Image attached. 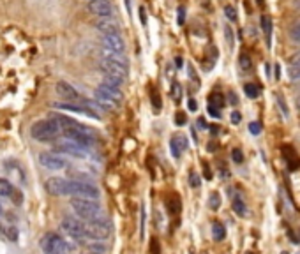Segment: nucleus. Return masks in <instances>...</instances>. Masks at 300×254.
Returning a JSON list of instances; mask_svg holds the SVG:
<instances>
[{
    "label": "nucleus",
    "mask_w": 300,
    "mask_h": 254,
    "mask_svg": "<svg viewBox=\"0 0 300 254\" xmlns=\"http://www.w3.org/2000/svg\"><path fill=\"white\" fill-rule=\"evenodd\" d=\"M260 23H261V30H263V34H265L267 46L270 48V44H272V20H270V16H267V14H261Z\"/></svg>",
    "instance_id": "obj_19"
},
{
    "label": "nucleus",
    "mask_w": 300,
    "mask_h": 254,
    "mask_svg": "<svg viewBox=\"0 0 300 254\" xmlns=\"http://www.w3.org/2000/svg\"><path fill=\"white\" fill-rule=\"evenodd\" d=\"M282 155H284V161H286L290 171H295L300 168V157L295 153V150L291 147H282Z\"/></svg>",
    "instance_id": "obj_18"
},
{
    "label": "nucleus",
    "mask_w": 300,
    "mask_h": 254,
    "mask_svg": "<svg viewBox=\"0 0 300 254\" xmlns=\"http://www.w3.org/2000/svg\"><path fill=\"white\" fill-rule=\"evenodd\" d=\"M67 196L73 198H83V200H94L97 202L101 193L94 184L87 182V180H69L67 185Z\"/></svg>",
    "instance_id": "obj_5"
},
{
    "label": "nucleus",
    "mask_w": 300,
    "mask_h": 254,
    "mask_svg": "<svg viewBox=\"0 0 300 254\" xmlns=\"http://www.w3.org/2000/svg\"><path fill=\"white\" fill-rule=\"evenodd\" d=\"M196 126H200V129H207V124H205V120H203V119L196 120Z\"/></svg>",
    "instance_id": "obj_48"
},
{
    "label": "nucleus",
    "mask_w": 300,
    "mask_h": 254,
    "mask_svg": "<svg viewBox=\"0 0 300 254\" xmlns=\"http://www.w3.org/2000/svg\"><path fill=\"white\" fill-rule=\"evenodd\" d=\"M277 104L281 106L282 115H284V117H288V106H286V102H282V99H281L279 96H277Z\"/></svg>",
    "instance_id": "obj_43"
},
{
    "label": "nucleus",
    "mask_w": 300,
    "mask_h": 254,
    "mask_svg": "<svg viewBox=\"0 0 300 254\" xmlns=\"http://www.w3.org/2000/svg\"><path fill=\"white\" fill-rule=\"evenodd\" d=\"M55 92H57L62 99H67V101L79 102V99H81L78 90H76L71 83H67V81H58V83L55 85Z\"/></svg>",
    "instance_id": "obj_15"
},
{
    "label": "nucleus",
    "mask_w": 300,
    "mask_h": 254,
    "mask_svg": "<svg viewBox=\"0 0 300 254\" xmlns=\"http://www.w3.org/2000/svg\"><path fill=\"white\" fill-rule=\"evenodd\" d=\"M299 254H300V253H299Z\"/></svg>",
    "instance_id": "obj_54"
},
{
    "label": "nucleus",
    "mask_w": 300,
    "mask_h": 254,
    "mask_svg": "<svg viewBox=\"0 0 300 254\" xmlns=\"http://www.w3.org/2000/svg\"><path fill=\"white\" fill-rule=\"evenodd\" d=\"M210 104L217 106V108H223V106H225V97H223V94H219V92L210 94Z\"/></svg>",
    "instance_id": "obj_27"
},
{
    "label": "nucleus",
    "mask_w": 300,
    "mask_h": 254,
    "mask_svg": "<svg viewBox=\"0 0 300 254\" xmlns=\"http://www.w3.org/2000/svg\"><path fill=\"white\" fill-rule=\"evenodd\" d=\"M166 205H168V210H170V214H173V215H178V214H180L182 203H180V198L176 196V194H173V196L168 198Z\"/></svg>",
    "instance_id": "obj_20"
},
{
    "label": "nucleus",
    "mask_w": 300,
    "mask_h": 254,
    "mask_svg": "<svg viewBox=\"0 0 300 254\" xmlns=\"http://www.w3.org/2000/svg\"><path fill=\"white\" fill-rule=\"evenodd\" d=\"M184 20H185V7L180 5L178 7V25H184Z\"/></svg>",
    "instance_id": "obj_40"
},
{
    "label": "nucleus",
    "mask_w": 300,
    "mask_h": 254,
    "mask_svg": "<svg viewBox=\"0 0 300 254\" xmlns=\"http://www.w3.org/2000/svg\"><path fill=\"white\" fill-rule=\"evenodd\" d=\"M279 71H281V67L275 64V78H279V76H281V73H279Z\"/></svg>",
    "instance_id": "obj_51"
},
{
    "label": "nucleus",
    "mask_w": 300,
    "mask_h": 254,
    "mask_svg": "<svg viewBox=\"0 0 300 254\" xmlns=\"http://www.w3.org/2000/svg\"><path fill=\"white\" fill-rule=\"evenodd\" d=\"M189 184L191 187H200V177L196 171H189Z\"/></svg>",
    "instance_id": "obj_33"
},
{
    "label": "nucleus",
    "mask_w": 300,
    "mask_h": 254,
    "mask_svg": "<svg viewBox=\"0 0 300 254\" xmlns=\"http://www.w3.org/2000/svg\"><path fill=\"white\" fill-rule=\"evenodd\" d=\"M228 97H229V104H237V102H238V99H237V94H235V92H229L228 94Z\"/></svg>",
    "instance_id": "obj_45"
},
{
    "label": "nucleus",
    "mask_w": 300,
    "mask_h": 254,
    "mask_svg": "<svg viewBox=\"0 0 300 254\" xmlns=\"http://www.w3.org/2000/svg\"><path fill=\"white\" fill-rule=\"evenodd\" d=\"M14 193H16V189L13 187V184H11L7 178H0V196L13 198Z\"/></svg>",
    "instance_id": "obj_21"
},
{
    "label": "nucleus",
    "mask_w": 300,
    "mask_h": 254,
    "mask_svg": "<svg viewBox=\"0 0 300 254\" xmlns=\"http://www.w3.org/2000/svg\"><path fill=\"white\" fill-rule=\"evenodd\" d=\"M96 28L101 32L102 35H106V34H120V25H119V22H117V20H113V16H111V18H101V20L96 23Z\"/></svg>",
    "instance_id": "obj_17"
},
{
    "label": "nucleus",
    "mask_w": 300,
    "mask_h": 254,
    "mask_svg": "<svg viewBox=\"0 0 300 254\" xmlns=\"http://www.w3.org/2000/svg\"><path fill=\"white\" fill-rule=\"evenodd\" d=\"M288 75H290L291 79H300V66H290V71H288Z\"/></svg>",
    "instance_id": "obj_34"
},
{
    "label": "nucleus",
    "mask_w": 300,
    "mask_h": 254,
    "mask_svg": "<svg viewBox=\"0 0 300 254\" xmlns=\"http://www.w3.org/2000/svg\"><path fill=\"white\" fill-rule=\"evenodd\" d=\"M231 206H233V212L237 215H240V217H244V215L247 214V206L246 203L242 202V198L240 196H235L233 202H231Z\"/></svg>",
    "instance_id": "obj_22"
},
{
    "label": "nucleus",
    "mask_w": 300,
    "mask_h": 254,
    "mask_svg": "<svg viewBox=\"0 0 300 254\" xmlns=\"http://www.w3.org/2000/svg\"><path fill=\"white\" fill-rule=\"evenodd\" d=\"M187 104H189V110H191V111H196V108H198V106H196V101H194V99H189V102H187Z\"/></svg>",
    "instance_id": "obj_47"
},
{
    "label": "nucleus",
    "mask_w": 300,
    "mask_h": 254,
    "mask_svg": "<svg viewBox=\"0 0 300 254\" xmlns=\"http://www.w3.org/2000/svg\"><path fill=\"white\" fill-rule=\"evenodd\" d=\"M187 138L180 132H176V134L172 136V140H170V150H172V155L175 159H178L182 155L185 149H187Z\"/></svg>",
    "instance_id": "obj_16"
},
{
    "label": "nucleus",
    "mask_w": 300,
    "mask_h": 254,
    "mask_svg": "<svg viewBox=\"0 0 300 254\" xmlns=\"http://www.w3.org/2000/svg\"><path fill=\"white\" fill-rule=\"evenodd\" d=\"M87 9L97 18L113 16V5L110 4V0H88Z\"/></svg>",
    "instance_id": "obj_11"
},
{
    "label": "nucleus",
    "mask_w": 300,
    "mask_h": 254,
    "mask_svg": "<svg viewBox=\"0 0 300 254\" xmlns=\"http://www.w3.org/2000/svg\"><path fill=\"white\" fill-rule=\"evenodd\" d=\"M249 131H251V134H260V132H261V124L260 122H251V124H249Z\"/></svg>",
    "instance_id": "obj_37"
},
{
    "label": "nucleus",
    "mask_w": 300,
    "mask_h": 254,
    "mask_svg": "<svg viewBox=\"0 0 300 254\" xmlns=\"http://www.w3.org/2000/svg\"><path fill=\"white\" fill-rule=\"evenodd\" d=\"M150 97H152V104H154V108L161 110V106H163V102H161V97H159V92H155V88H154V87L150 88Z\"/></svg>",
    "instance_id": "obj_29"
},
{
    "label": "nucleus",
    "mask_w": 300,
    "mask_h": 254,
    "mask_svg": "<svg viewBox=\"0 0 300 254\" xmlns=\"http://www.w3.org/2000/svg\"><path fill=\"white\" fill-rule=\"evenodd\" d=\"M53 108H57V110H62V111H73V113H79V115H87V117H90V119H99V115L96 113L94 110H90V108H87V106L83 104H67V102H55L53 104Z\"/></svg>",
    "instance_id": "obj_13"
},
{
    "label": "nucleus",
    "mask_w": 300,
    "mask_h": 254,
    "mask_svg": "<svg viewBox=\"0 0 300 254\" xmlns=\"http://www.w3.org/2000/svg\"><path fill=\"white\" fill-rule=\"evenodd\" d=\"M297 108L300 110V97H297Z\"/></svg>",
    "instance_id": "obj_52"
},
{
    "label": "nucleus",
    "mask_w": 300,
    "mask_h": 254,
    "mask_svg": "<svg viewBox=\"0 0 300 254\" xmlns=\"http://www.w3.org/2000/svg\"><path fill=\"white\" fill-rule=\"evenodd\" d=\"M150 254H161V246L157 238H150Z\"/></svg>",
    "instance_id": "obj_32"
},
{
    "label": "nucleus",
    "mask_w": 300,
    "mask_h": 254,
    "mask_svg": "<svg viewBox=\"0 0 300 254\" xmlns=\"http://www.w3.org/2000/svg\"><path fill=\"white\" fill-rule=\"evenodd\" d=\"M102 48L108 50V51H119V53H124L125 50V43L124 39L120 37V34H106L102 35Z\"/></svg>",
    "instance_id": "obj_14"
},
{
    "label": "nucleus",
    "mask_w": 300,
    "mask_h": 254,
    "mask_svg": "<svg viewBox=\"0 0 300 254\" xmlns=\"http://www.w3.org/2000/svg\"><path fill=\"white\" fill-rule=\"evenodd\" d=\"M208 206L210 208H214V210H217L221 206V196H219V193H212L210 194V200H208Z\"/></svg>",
    "instance_id": "obj_28"
},
{
    "label": "nucleus",
    "mask_w": 300,
    "mask_h": 254,
    "mask_svg": "<svg viewBox=\"0 0 300 254\" xmlns=\"http://www.w3.org/2000/svg\"><path fill=\"white\" fill-rule=\"evenodd\" d=\"M39 164L46 170L58 171V170H66L67 161L62 157L58 152H43L39 153Z\"/></svg>",
    "instance_id": "obj_9"
},
{
    "label": "nucleus",
    "mask_w": 300,
    "mask_h": 254,
    "mask_svg": "<svg viewBox=\"0 0 300 254\" xmlns=\"http://www.w3.org/2000/svg\"><path fill=\"white\" fill-rule=\"evenodd\" d=\"M60 228L67 237L73 238L75 242H83L85 238H87V233H85V221H78L76 217H64L60 223Z\"/></svg>",
    "instance_id": "obj_8"
},
{
    "label": "nucleus",
    "mask_w": 300,
    "mask_h": 254,
    "mask_svg": "<svg viewBox=\"0 0 300 254\" xmlns=\"http://www.w3.org/2000/svg\"><path fill=\"white\" fill-rule=\"evenodd\" d=\"M0 215H4V206L0 205Z\"/></svg>",
    "instance_id": "obj_53"
},
{
    "label": "nucleus",
    "mask_w": 300,
    "mask_h": 254,
    "mask_svg": "<svg viewBox=\"0 0 300 254\" xmlns=\"http://www.w3.org/2000/svg\"><path fill=\"white\" fill-rule=\"evenodd\" d=\"M67 185H69V180L60 177H51L46 180V191L51 196H67Z\"/></svg>",
    "instance_id": "obj_12"
},
{
    "label": "nucleus",
    "mask_w": 300,
    "mask_h": 254,
    "mask_svg": "<svg viewBox=\"0 0 300 254\" xmlns=\"http://www.w3.org/2000/svg\"><path fill=\"white\" fill-rule=\"evenodd\" d=\"M60 134H62V127L58 126V122L53 119V117L37 120V122H34L30 127V136L35 141H39V143L55 141Z\"/></svg>",
    "instance_id": "obj_1"
},
{
    "label": "nucleus",
    "mask_w": 300,
    "mask_h": 254,
    "mask_svg": "<svg viewBox=\"0 0 300 254\" xmlns=\"http://www.w3.org/2000/svg\"><path fill=\"white\" fill-rule=\"evenodd\" d=\"M71 208L76 212L78 217H81L83 221H96L102 219L104 214H102L101 205L94 200H83V198H73L71 200Z\"/></svg>",
    "instance_id": "obj_4"
},
{
    "label": "nucleus",
    "mask_w": 300,
    "mask_h": 254,
    "mask_svg": "<svg viewBox=\"0 0 300 254\" xmlns=\"http://www.w3.org/2000/svg\"><path fill=\"white\" fill-rule=\"evenodd\" d=\"M203 166H205V177H207V178L210 180V178H212V173L208 171V166H207V164H203Z\"/></svg>",
    "instance_id": "obj_49"
},
{
    "label": "nucleus",
    "mask_w": 300,
    "mask_h": 254,
    "mask_svg": "<svg viewBox=\"0 0 300 254\" xmlns=\"http://www.w3.org/2000/svg\"><path fill=\"white\" fill-rule=\"evenodd\" d=\"M244 92H246L247 97H251V99H256V97L260 96V88L256 87L254 83H247L246 87H244Z\"/></svg>",
    "instance_id": "obj_26"
},
{
    "label": "nucleus",
    "mask_w": 300,
    "mask_h": 254,
    "mask_svg": "<svg viewBox=\"0 0 300 254\" xmlns=\"http://www.w3.org/2000/svg\"><path fill=\"white\" fill-rule=\"evenodd\" d=\"M217 127H219V126H212V127H210V132H212V134H217V132H219V129H217Z\"/></svg>",
    "instance_id": "obj_50"
},
{
    "label": "nucleus",
    "mask_w": 300,
    "mask_h": 254,
    "mask_svg": "<svg viewBox=\"0 0 300 254\" xmlns=\"http://www.w3.org/2000/svg\"><path fill=\"white\" fill-rule=\"evenodd\" d=\"M85 233L90 240H102L111 233V224L104 217L96 221H85Z\"/></svg>",
    "instance_id": "obj_7"
},
{
    "label": "nucleus",
    "mask_w": 300,
    "mask_h": 254,
    "mask_svg": "<svg viewBox=\"0 0 300 254\" xmlns=\"http://www.w3.org/2000/svg\"><path fill=\"white\" fill-rule=\"evenodd\" d=\"M0 233H4L11 242H18V229L14 226H5L0 223Z\"/></svg>",
    "instance_id": "obj_24"
},
{
    "label": "nucleus",
    "mask_w": 300,
    "mask_h": 254,
    "mask_svg": "<svg viewBox=\"0 0 300 254\" xmlns=\"http://www.w3.org/2000/svg\"><path fill=\"white\" fill-rule=\"evenodd\" d=\"M94 97H96V101L102 106V110H111V108H117V106L122 102L124 94H122V90H120L119 85H113L104 79V81L94 90Z\"/></svg>",
    "instance_id": "obj_2"
},
{
    "label": "nucleus",
    "mask_w": 300,
    "mask_h": 254,
    "mask_svg": "<svg viewBox=\"0 0 300 254\" xmlns=\"http://www.w3.org/2000/svg\"><path fill=\"white\" fill-rule=\"evenodd\" d=\"M225 34H226V39H228L229 46H233V41H235V39H233V30H231V28H229V26H228Z\"/></svg>",
    "instance_id": "obj_42"
},
{
    "label": "nucleus",
    "mask_w": 300,
    "mask_h": 254,
    "mask_svg": "<svg viewBox=\"0 0 300 254\" xmlns=\"http://www.w3.org/2000/svg\"><path fill=\"white\" fill-rule=\"evenodd\" d=\"M207 111H208V115H210V117H214V119H221V108H217V106L208 104Z\"/></svg>",
    "instance_id": "obj_35"
},
{
    "label": "nucleus",
    "mask_w": 300,
    "mask_h": 254,
    "mask_svg": "<svg viewBox=\"0 0 300 254\" xmlns=\"http://www.w3.org/2000/svg\"><path fill=\"white\" fill-rule=\"evenodd\" d=\"M140 20L141 23H147V11L143 7H140Z\"/></svg>",
    "instance_id": "obj_46"
},
{
    "label": "nucleus",
    "mask_w": 300,
    "mask_h": 254,
    "mask_svg": "<svg viewBox=\"0 0 300 254\" xmlns=\"http://www.w3.org/2000/svg\"><path fill=\"white\" fill-rule=\"evenodd\" d=\"M225 16L228 18L229 22H237V11H235L233 5H226V7H225Z\"/></svg>",
    "instance_id": "obj_31"
},
{
    "label": "nucleus",
    "mask_w": 300,
    "mask_h": 254,
    "mask_svg": "<svg viewBox=\"0 0 300 254\" xmlns=\"http://www.w3.org/2000/svg\"><path fill=\"white\" fill-rule=\"evenodd\" d=\"M231 159H233L235 162H238V164H240V162L244 161L242 150H240V149H233V150H231Z\"/></svg>",
    "instance_id": "obj_36"
},
{
    "label": "nucleus",
    "mask_w": 300,
    "mask_h": 254,
    "mask_svg": "<svg viewBox=\"0 0 300 254\" xmlns=\"http://www.w3.org/2000/svg\"><path fill=\"white\" fill-rule=\"evenodd\" d=\"M143 233H145V208L141 206V231H140L141 238H143Z\"/></svg>",
    "instance_id": "obj_41"
},
{
    "label": "nucleus",
    "mask_w": 300,
    "mask_h": 254,
    "mask_svg": "<svg viewBox=\"0 0 300 254\" xmlns=\"http://www.w3.org/2000/svg\"><path fill=\"white\" fill-rule=\"evenodd\" d=\"M55 152L58 153H66V155H73V157H78V159H85L88 157V149L87 147H81L78 145L76 141H62V143L55 145Z\"/></svg>",
    "instance_id": "obj_10"
},
{
    "label": "nucleus",
    "mask_w": 300,
    "mask_h": 254,
    "mask_svg": "<svg viewBox=\"0 0 300 254\" xmlns=\"http://www.w3.org/2000/svg\"><path fill=\"white\" fill-rule=\"evenodd\" d=\"M238 64H240V67H242L244 73H251V71H252V60H251V57H249L247 53H242V55H240Z\"/></svg>",
    "instance_id": "obj_25"
},
{
    "label": "nucleus",
    "mask_w": 300,
    "mask_h": 254,
    "mask_svg": "<svg viewBox=\"0 0 300 254\" xmlns=\"http://www.w3.org/2000/svg\"><path fill=\"white\" fill-rule=\"evenodd\" d=\"M185 113H182V111H178V113H176V117H175V124L176 126H184L185 124Z\"/></svg>",
    "instance_id": "obj_39"
},
{
    "label": "nucleus",
    "mask_w": 300,
    "mask_h": 254,
    "mask_svg": "<svg viewBox=\"0 0 300 254\" xmlns=\"http://www.w3.org/2000/svg\"><path fill=\"white\" fill-rule=\"evenodd\" d=\"M41 249L44 254H71V246L58 233L50 231L41 238Z\"/></svg>",
    "instance_id": "obj_6"
},
{
    "label": "nucleus",
    "mask_w": 300,
    "mask_h": 254,
    "mask_svg": "<svg viewBox=\"0 0 300 254\" xmlns=\"http://www.w3.org/2000/svg\"><path fill=\"white\" fill-rule=\"evenodd\" d=\"M212 237H214V240H217V242L225 240L226 229H225V226H223L221 223H214V224H212Z\"/></svg>",
    "instance_id": "obj_23"
},
{
    "label": "nucleus",
    "mask_w": 300,
    "mask_h": 254,
    "mask_svg": "<svg viewBox=\"0 0 300 254\" xmlns=\"http://www.w3.org/2000/svg\"><path fill=\"white\" fill-rule=\"evenodd\" d=\"M240 120H242V115L238 113V111H233V113H231V122H233V124H238Z\"/></svg>",
    "instance_id": "obj_44"
},
{
    "label": "nucleus",
    "mask_w": 300,
    "mask_h": 254,
    "mask_svg": "<svg viewBox=\"0 0 300 254\" xmlns=\"http://www.w3.org/2000/svg\"><path fill=\"white\" fill-rule=\"evenodd\" d=\"M101 71L104 75L106 81H110L113 85H122L125 79H127L129 75V64H124V62L119 60H113V58H108V57H102L101 58Z\"/></svg>",
    "instance_id": "obj_3"
},
{
    "label": "nucleus",
    "mask_w": 300,
    "mask_h": 254,
    "mask_svg": "<svg viewBox=\"0 0 300 254\" xmlns=\"http://www.w3.org/2000/svg\"><path fill=\"white\" fill-rule=\"evenodd\" d=\"M173 99H175V102L180 101V85L178 83H173Z\"/></svg>",
    "instance_id": "obj_38"
},
{
    "label": "nucleus",
    "mask_w": 300,
    "mask_h": 254,
    "mask_svg": "<svg viewBox=\"0 0 300 254\" xmlns=\"http://www.w3.org/2000/svg\"><path fill=\"white\" fill-rule=\"evenodd\" d=\"M290 39L293 41L295 44H300V23H299V25H295L290 30Z\"/></svg>",
    "instance_id": "obj_30"
}]
</instances>
